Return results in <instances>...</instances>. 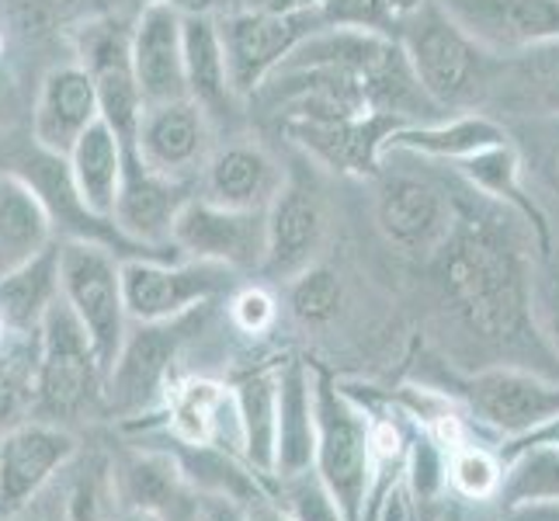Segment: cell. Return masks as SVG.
Segmentation results:
<instances>
[{
  "mask_svg": "<svg viewBox=\"0 0 559 521\" xmlns=\"http://www.w3.org/2000/svg\"><path fill=\"white\" fill-rule=\"evenodd\" d=\"M209 306L175 320L129 323V334L122 341L119 358L111 365L105 390L111 421H143L146 414L164 407L167 390L181 379L178 362L188 341L202 334L209 320Z\"/></svg>",
  "mask_w": 559,
  "mask_h": 521,
  "instance_id": "277c9868",
  "label": "cell"
},
{
  "mask_svg": "<svg viewBox=\"0 0 559 521\" xmlns=\"http://www.w3.org/2000/svg\"><path fill=\"white\" fill-rule=\"evenodd\" d=\"M67 164L73 188L84 199V205L94 216L111 220L126 178V143L119 140V132L105 119H98L73 143V150L67 153Z\"/></svg>",
  "mask_w": 559,
  "mask_h": 521,
  "instance_id": "4dcf8cb0",
  "label": "cell"
},
{
  "mask_svg": "<svg viewBox=\"0 0 559 521\" xmlns=\"http://www.w3.org/2000/svg\"><path fill=\"white\" fill-rule=\"evenodd\" d=\"M129 150H136L140 161L164 178L199 181L212 150H216V122L191 98L146 105L136 146Z\"/></svg>",
  "mask_w": 559,
  "mask_h": 521,
  "instance_id": "5bb4252c",
  "label": "cell"
},
{
  "mask_svg": "<svg viewBox=\"0 0 559 521\" xmlns=\"http://www.w3.org/2000/svg\"><path fill=\"white\" fill-rule=\"evenodd\" d=\"M382 4H385V11H390L396 17V25H400V17H407L411 11H417L424 0H382Z\"/></svg>",
  "mask_w": 559,
  "mask_h": 521,
  "instance_id": "7dc6e473",
  "label": "cell"
},
{
  "mask_svg": "<svg viewBox=\"0 0 559 521\" xmlns=\"http://www.w3.org/2000/svg\"><path fill=\"white\" fill-rule=\"evenodd\" d=\"M108 372L81 320L60 299L43 320L35 352L32 417L84 431L108 417Z\"/></svg>",
  "mask_w": 559,
  "mask_h": 521,
  "instance_id": "3957f363",
  "label": "cell"
},
{
  "mask_svg": "<svg viewBox=\"0 0 559 521\" xmlns=\"http://www.w3.org/2000/svg\"><path fill=\"white\" fill-rule=\"evenodd\" d=\"M326 237V202L317 181V170L306 157L285 170L275 202L267 205V250L261 275L275 282H293L306 268L317 264Z\"/></svg>",
  "mask_w": 559,
  "mask_h": 521,
  "instance_id": "9c48e42d",
  "label": "cell"
},
{
  "mask_svg": "<svg viewBox=\"0 0 559 521\" xmlns=\"http://www.w3.org/2000/svg\"><path fill=\"white\" fill-rule=\"evenodd\" d=\"M122 521H157V518H150V514H132V511H126V514H122Z\"/></svg>",
  "mask_w": 559,
  "mask_h": 521,
  "instance_id": "f907efd6",
  "label": "cell"
},
{
  "mask_svg": "<svg viewBox=\"0 0 559 521\" xmlns=\"http://www.w3.org/2000/svg\"><path fill=\"white\" fill-rule=\"evenodd\" d=\"M14 341H17V338L11 334V327L4 323V317H0V352H4V347H11Z\"/></svg>",
  "mask_w": 559,
  "mask_h": 521,
  "instance_id": "681fc988",
  "label": "cell"
},
{
  "mask_svg": "<svg viewBox=\"0 0 559 521\" xmlns=\"http://www.w3.org/2000/svg\"><path fill=\"white\" fill-rule=\"evenodd\" d=\"M243 431H247V462L275 487L278 459V369L250 372L237 382Z\"/></svg>",
  "mask_w": 559,
  "mask_h": 521,
  "instance_id": "836d02e7",
  "label": "cell"
},
{
  "mask_svg": "<svg viewBox=\"0 0 559 521\" xmlns=\"http://www.w3.org/2000/svg\"><path fill=\"white\" fill-rule=\"evenodd\" d=\"M441 303L473 341L493 352L543 344L535 331V282L525 244L497 220H473L459 209L445 247L431 258Z\"/></svg>",
  "mask_w": 559,
  "mask_h": 521,
  "instance_id": "6da1fadb",
  "label": "cell"
},
{
  "mask_svg": "<svg viewBox=\"0 0 559 521\" xmlns=\"http://www.w3.org/2000/svg\"><path fill=\"white\" fill-rule=\"evenodd\" d=\"M285 181L275 153L258 140H229L212 150V157L199 178V196L247 212H267Z\"/></svg>",
  "mask_w": 559,
  "mask_h": 521,
  "instance_id": "7402d4cb",
  "label": "cell"
},
{
  "mask_svg": "<svg viewBox=\"0 0 559 521\" xmlns=\"http://www.w3.org/2000/svg\"><path fill=\"white\" fill-rule=\"evenodd\" d=\"M459 209L445 188L424 174L382 170L376 191L379 234L411 258H435L452 237Z\"/></svg>",
  "mask_w": 559,
  "mask_h": 521,
  "instance_id": "30bf717a",
  "label": "cell"
},
{
  "mask_svg": "<svg viewBox=\"0 0 559 521\" xmlns=\"http://www.w3.org/2000/svg\"><path fill=\"white\" fill-rule=\"evenodd\" d=\"M528 446L504 459V479L490 505L497 508H535L559 505V435L549 428L525 438Z\"/></svg>",
  "mask_w": 559,
  "mask_h": 521,
  "instance_id": "d6a6232c",
  "label": "cell"
},
{
  "mask_svg": "<svg viewBox=\"0 0 559 521\" xmlns=\"http://www.w3.org/2000/svg\"><path fill=\"white\" fill-rule=\"evenodd\" d=\"M191 191H195V181L164 178L140 161L136 150H126V178L111 220L132 244L160 258H181L170 244V234H175V220L185 202L195 199Z\"/></svg>",
  "mask_w": 559,
  "mask_h": 521,
  "instance_id": "e0dca14e",
  "label": "cell"
},
{
  "mask_svg": "<svg viewBox=\"0 0 559 521\" xmlns=\"http://www.w3.org/2000/svg\"><path fill=\"white\" fill-rule=\"evenodd\" d=\"M275 320H278V303L267 288L247 285L229 296V323H234L240 334H250V338L267 334L275 327Z\"/></svg>",
  "mask_w": 559,
  "mask_h": 521,
  "instance_id": "ab89813d",
  "label": "cell"
},
{
  "mask_svg": "<svg viewBox=\"0 0 559 521\" xmlns=\"http://www.w3.org/2000/svg\"><path fill=\"white\" fill-rule=\"evenodd\" d=\"M532 137V170L552 196H559V119H532L525 122Z\"/></svg>",
  "mask_w": 559,
  "mask_h": 521,
  "instance_id": "60d3db41",
  "label": "cell"
},
{
  "mask_svg": "<svg viewBox=\"0 0 559 521\" xmlns=\"http://www.w3.org/2000/svg\"><path fill=\"white\" fill-rule=\"evenodd\" d=\"M185 76L188 98L216 122V129L240 111L243 98L234 87V76H229L216 17L185 14Z\"/></svg>",
  "mask_w": 559,
  "mask_h": 521,
  "instance_id": "4316f807",
  "label": "cell"
},
{
  "mask_svg": "<svg viewBox=\"0 0 559 521\" xmlns=\"http://www.w3.org/2000/svg\"><path fill=\"white\" fill-rule=\"evenodd\" d=\"M484 111H504L522 122L559 119V38L500 56Z\"/></svg>",
  "mask_w": 559,
  "mask_h": 521,
  "instance_id": "603a6c76",
  "label": "cell"
},
{
  "mask_svg": "<svg viewBox=\"0 0 559 521\" xmlns=\"http://www.w3.org/2000/svg\"><path fill=\"white\" fill-rule=\"evenodd\" d=\"M341 299H344V288L331 268L313 264L288 282V306H293L296 320L302 323H313V327L331 323L341 310Z\"/></svg>",
  "mask_w": 559,
  "mask_h": 521,
  "instance_id": "8d00e7d4",
  "label": "cell"
},
{
  "mask_svg": "<svg viewBox=\"0 0 559 521\" xmlns=\"http://www.w3.org/2000/svg\"><path fill=\"white\" fill-rule=\"evenodd\" d=\"M275 497H278V505L293 514V521H348L334 500V494L326 490V484L317 476V470L275 479Z\"/></svg>",
  "mask_w": 559,
  "mask_h": 521,
  "instance_id": "74e56055",
  "label": "cell"
},
{
  "mask_svg": "<svg viewBox=\"0 0 559 521\" xmlns=\"http://www.w3.org/2000/svg\"><path fill=\"white\" fill-rule=\"evenodd\" d=\"M170 244L181 258L226 264L234 272H261L267 250V212L226 209L202 196L188 199L175 220Z\"/></svg>",
  "mask_w": 559,
  "mask_h": 521,
  "instance_id": "7c38bea8",
  "label": "cell"
},
{
  "mask_svg": "<svg viewBox=\"0 0 559 521\" xmlns=\"http://www.w3.org/2000/svg\"><path fill=\"white\" fill-rule=\"evenodd\" d=\"M317 459V400L313 369L285 362L278 369V459L275 479L313 470Z\"/></svg>",
  "mask_w": 559,
  "mask_h": 521,
  "instance_id": "f1b7e54d",
  "label": "cell"
},
{
  "mask_svg": "<svg viewBox=\"0 0 559 521\" xmlns=\"http://www.w3.org/2000/svg\"><path fill=\"white\" fill-rule=\"evenodd\" d=\"M320 28L317 14H267L258 8L237 11L219 22L223 49L229 76L243 102H250L264 87V81L272 76L293 49L302 43L306 35H313Z\"/></svg>",
  "mask_w": 559,
  "mask_h": 521,
  "instance_id": "4fadbf2b",
  "label": "cell"
},
{
  "mask_svg": "<svg viewBox=\"0 0 559 521\" xmlns=\"http://www.w3.org/2000/svg\"><path fill=\"white\" fill-rule=\"evenodd\" d=\"M38 338H17L0 352V435L32 417Z\"/></svg>",
  "mask_w": 559,
  "mask_h": 521,
  "instance_id": "e575fe53",
  "label": "cell"
},
{
  "mask_svg": "<svg viewBox=\"0 0 559 521\" xmlns=\"http://www.w3.org/2000/svg\"><path fill=\"white\" fill-rule=\"evenodd\" d=\"M0 521H49V518H46L43 505H38V500H35V505H32V508H25L22 514H11V518H0Z\"/></svg>",
  "mask_w": 559,
  "mask_h": 521,
  "instance_id": "c3c4849f",
  "label": "cell"
},
{
  "mask_svg": "<svg viewBox=\"0 0 559 521\" xmlns=\"http://www.w3.org/2000/svg\"><path fill=\"white\" fill-rule=\"evenodd\" d=\"M60 299V240H52L35 258L0 275V317H4L14 338H38L43 320Z\"/></svg>",
  "mask_w": 559,
  "mask_h": 521,
  "instance_id": "83f0119b",
  "label": "cell"
},
{
  "mask_svg": "<svg viewBox=\"0 0 559 521\" xmlns=\"http://www.w3.org/2000/svg\"><path fill=\"white\" fill-rule=\"evenodd\" d=\"M323 4V0H250V8L258 11H267V14H317V8Z\"/></svg>",
  "mask_w": 559,
  "mask_h": 521,
  "instance_id": "ee69618b",
  "label": "cell"
},
{
  "mask_svg": "<svg viewBox=\"0 0 559 521\" xmlns=\"http://www.w3.org/2000/svg\"><path fill=\"white\" fill-rule=\"evenodd\" d=\"M511 132L504 122H497L487 111H455L445 119L431 122H403L390 132L385 140V157L390 153H407V157L420 161H441V164H459L473 157V153L508 143Z\"/></svg>",
  "mask_w": 559,
  "mask_h": 521,
  "instance_id": "484cf974",
  "label": "cell"
},
{
  "mask_svg": "<svg viewBox=\"0 0 559 521\" xmlns=\"http://www.w3.org/2000/svg\"><path fill=\"white\" fill-rule=\"evenodd\" d=\"M320 28H355V32H390L396 35V17L382 0H323L317 8Z\"/></svg>",
  "mask_w": 559,
  "mask_h": 521,
  "instance_id": "f35d334b",
  "label": "cell"
},
{
  "mask_svg": "<svg viewBox=\"0 0 559 521\" xmlns=\"http://www.w3.org/2000/svg\"><path fill=\"white\" fill-rule=\"evenodd\" d=\"M122 293L132 323H157L237 293V272L226 264L191 258H129L122 261Z\"/></svg>",
  "mask_w": 559,
  "mask_h": 521,
  "instance_id": "ba28073f",
  "label": "cell"
},
{
  "mask_svg": "<svg viewBox=\"0 0 559 521\" xmlns=\"http://www.w3.org/2000/svg\"><path fill=\"white\" fill-rule=\"evenodd\" d=\"M247 521H293V514L278 505V497H261L247 508Z\"/></svg>",
  "mask_w": 559,
  "mask_h": 521,
  "instance_id": "f6af8a7d",
  "label": "cell"
},
{
  "mask_svg": "<svg viewBox=\"0 0 559 521\" xmlns=\"http://www.w3.org/2000/svg\"><path fill=\"white\" fill-rule=\"evenodd\" d=\"M60 282L63 299L87 331L105 372H111L129 334L122 258L94 240H60Z\"/></svg>",
  "mask_w": 559,
  "mask_h": 521,
  "instance_id": "8992f818",
  "label": "cell"
},
{
  "mask_svg": "<svg viewBox=\"0 0 559 521\" xmlns=\"http://www.w3.org/2000/svg\"><path fill=\"white\" fill-rule=\"evenodd\" d=\"M317 400V459L313 470L334 494L348 521H365L372 484V414L341 390L323 369H313Z\"/></svg>",
  "mask_w": 559,
  "mask_h": 521,
  "instance_id": "5b68a950",
  "label": "cell"
},
{
  "mask_svg": "<svg viewBox=\"0 0 559 521\" xmlns=\"http://www.w3.org/2000/svg\"><path fill=\"white\" fill-rule=\"evenodd\" d=\"M396 38L424 94L449 111H484L500 56L462 32L441 0H424L400 17Z\"/></svg>",
  "mask_w": 559,
  "mask_h": 521,
  "instance_id": "7a4b0ae2",
  "label": "cell"
},
{
  "mask_svg": "<svg viewBox=\"0 0 559 521\" xmlns=\"http://www.w3.org/2000/svg\"><path fill=\"white\" fill-rule=\"evenodd\" d=\"M247 508L250 505L226 494H199L188 521H247Z\"/></svg>",
  "mask_w": 559,
  "mask_h": 521,
  "instance_id": "b9f144b4",
  "label": "cell"
},
{
  "mask_svg": "<svg viewBox=\"0 0 559 521\" xmlns=\"http://www.w3.org/2000/svg\"><path fill=\"white\" fill-rule=\"evenodd\" d=\"M164 435L185 446H212L247 462V431L237 386L209 376H181L164 400Z\"/></svg>",
  "mask_w": 559,
  "mask_h": 521,
  "instance_id": "9a60e30c",
  "label": "cell"
},
{
  "mask_svg": "<svg viewBox=\"0 0 559 521\" xmlns=\"http://www.w3.org/2000/svg\"><path fill=\"white\" fill-rule=\"evenodd\" d=\"M129 52L146 105L188 98L185 14L170 0H150L129 28Z\"/></svg>",
  "mask_w": 559,
  "mask_h": 521,
  "instance_id": "d6986e66",
  "label": "cell"
},
{
  "mask_svg": "<svg viewBox=\"0 0 559 521\" xmlns=\"http://www.w3.org/2000/svg\"><path fill=\"white\" fill-rule=\"evenodd\" d=\"M469 38L493 56H511L559 38V0H441Z\"/></svg>",
  "mask_w": 559,
  "mask_h": 521,
  "instance_id": "ffe728a7",
  "label": "cell"
},
{
  "mask_svg": "<svg viewBox=\"0 0 559 521\" xmlns=\"http://www.w3.org/2000/svg\"><path fill=\"white\" fill-rule=\"evenodd\" d=\"M84 449V435L28 417L0 435V518L22 514Z\"/></svg>",
  "mask_w": 559,
  "mask_h": 521,
  "instance_id": "8fae6325",
  "label": "cell"
},
{
  "mask_svg": "<svg viewBox=\"0 0 559 521\" xmlns=\"http://www.w3.org/2000/svg\"><path fill=\"white\" fill-rule=\"evenodd\" d=\"M81 63L91 70L94 87H98L102 119L119 132V140L136 146L140 119L146 111V102L136 84V70H132L129 52V32L122 28H87V43Z\"/></svg>",
  "mask_w": 559,
  "mask_h": 521,
  "instance_id": "cb8c5ba5",
  "label": "cell"
},
{
  "mask_svg": "<svg viewBox=\"0 0 559 521\" xmlns=\"http://www.w3.org/2000/svg\"><path fill=\"white\" fill-rule=\"evenodd\" d=\"M469 417H476L497 438L525 441L559 424V379H549L528 365L497 362L476 369L459 382Z\"/></svg>",
  "mask_w": 559,
  "mask_h": 521,
  "instance_id": "52a82bcc",
  "label": "cell"
},
{
  "mask_svg": "<svg viewBox=\"0 0 559 521\" xmlns=\"http://www.w3.org/2000/svg\"><path fill=\"white\" fill-rule=\"evenodd\" d=\"M49 521H122V497L115 484V452L84 449L38 497Z\"/></svg>",
  "mask_w": 559,
  "mask_h": 521,
  "instance_id": "d4e9b609",
  "label": "cell"
},
{
  "mask_svg": "<svg viewBox=\"0 0 559 521\" xmlns=\"http://www.w3.org/2000/svg\"><path fill=\"white\" fill-rule=\"evenodd\" d=\"M452 167L473 191L514 209L518 216H522L535 229L538 250H549L546 220H543V212H538V205L532 202V196L525 191V157H522V150H518L514 140L479 150V153H473V157L459 161Z\"/></svg>",
  "mask_w": 559,
  "mask_h": 521,
  "instance_id": "f546056e",
  "label": "cell"
},
{
  "mask_svg": "<svg viewBox=\"0 0 559 521\" xmlns=\"http://www.w3.org/2000/svg\"><path fill=\"white\" fill-rule=\"evenodd\" d=\"M420 521H462V514L452 505H438V508L420 511Z\"/></svg>",
  "mask_w": 559,
  "mask_h": 521,
  "instance_id": "bcb514c9",
  "label": "cell"
},
{
  "mask_svg": "<svg viewBox=\"0 0 559 521\" xmlns=\"http://www.w3.org/2000/svg\"><path fill=\"white\" fill-rule=\"evenodd\" d=\"M115 484H119L122 511L150 514L157 521H188L199 490L188 484L178 455L160 446H129L115 452Z\"/></svg>",
  "mask_w": 559,
  "mask_h": 521,
  "instance_id": "ac0fdd59",
  "label": "cell"
},
{
  "mask_svg": "<svg viewBox=\"0 0 559 521\" xmlns=\"http://www.w3.org/2000/svg\"><path fill=\"white\" fill-rule=\"evenodd\" d=\"M476 521H559V505H535V508H497L487 505Z\"/></svg>",
  "mask_w": 559,
  "mask_h": 521,
  "instance_id": "7bdbcfd3",
  "label": "cell"
},
{
  "mask_svg": "<svg viewBox=\"0 0 559 521\" xmlns=\"http://www.w3.org/2000/svg\"><path fill=\"white\" fill-rule=\"evenodd\" d=\"M504 479V462H500L479 441H459L449 449V490L469 505H490Z\"/></svg>",
  "mask_w": 559,
  "mask_h": 521,
  "instance_id": "d590c367",
  "label": "cell"
},
{
  "mask_svg": "<svg viewBox=\"0 0 559 521\" xmlns=\"http://www.w3.org/2000/svg\"><path fill=\"white\" fill-rule=\"evenodd\" d=\"M52 240L56 229L38 191L14 170H0V275L35 258Z\"/></svg>",
  "mask_w": 559,
  "mask_h": 521,
  "instance_id": "1f68e13d",
  "label": "cell"
},
{
  "mask_svg": "<svg viewBox=\"0 0 559 521\" xmlns=\"http://www.w3.org/2000/svg\"><path fill=\"white\" fill-rule=\"evenodd\" d=\"M102 119V102L94 76L84 63L52 67L32 108V143L43 146L56 157H67L73 143Z\"/></svg>",
  "mask_w": 559,
  "mask_h": 521,
  "instance_id": "44dd1931",
  "label": "cell"
},
{
  "mask_svg": "<svg viewBox=\"0 0 559 521\" xmlns=\"http://www.w3.org/2000/svg\"><path fill=\"white\" fill-rule=\"evenodd\" d=\"M403 126L382 111H361L348 119H288L285 137L306 150V157L352 178H379L385 167V140Z\"/></svg>",
  "mask_w": 559,
  "mask_h": 521,
  "instance_id": "2e32d148",
  "label": "cell"
}]
</instances>
